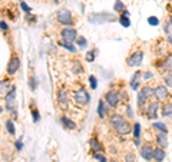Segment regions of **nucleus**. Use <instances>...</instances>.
Listing matches in <instances>:
<instances>
[{
  "label": "nucleus",
  "instance_id": "nucleus-1",
  "mask_svg": "<svg viewBox=\"0 0 172 162\" xmlns=\"http://www.w3.org/2000/svg\"><path fill=\"white\" fill-rule=\"evenodd\" d=\"M152 96H153V89L150 86H143L138 93V106L142 109V106L146 105L148 99H150Z\"/></svg>",
  "mask_w": 172,
  "mask_h": 162
},
{
  "label": "nucleus",
  "instance_id": "nucleus-2",
  "mask_svg": "<svg viewBox=\"0 0 172 162\" xmlns=\"http://www.w3.org/2000/svg\"><path fill=\"white\" fill-rule=\"evenodd\" d=\"M56 20L60 23V24H64V26L72 24V22H73V14L70 13V10H67V9H60V10L56 13Z\"/></svg>",
  "mask_w": 172,
  "mask_h": 162
},
{
  "label": "nucleus",
  "instance_id": "nucleus-3",
  "mask_svg": "<svg viewBox=\"0 0 172 162\" xmlns=\"http://www.w3.org/2000/svg\"><path fill=\"white\" fill-rule=\"evenodd\" d=\"M60 36H62V42L73 43L76 39H77V32H76L73 27H64L63 30L60 32Z\"/></svg>",
  "mask_w": 172,
  "mask_h": 162
},
{
  "label": "nucleus",
  "instance_id": "nucleus-4",
  "mask_svg": "<svg viewBox=\"0 0 172 162\" xmlns=\"http://www.w3.org/2000/svg\"><path fill=\"white\" fill-rule=\"evenodd\" d=\"M75 102H76V105H79V106L87 105V102H89V93L86 92L85 87H80V89H77L75 92Z\"/></svg>",
  "mask_w": 172,
  "mask_h": 162
},
{
  "label": "nucleus",
  "instance_id": "nucleus-5",
  "mask_svg": "<svg viewBox=\"0 0 172 162\" xmlns=\"http://www.w3.org/2000/svg\"><path fill=\"white\" fill-rule=\"evenodd\" d=\"M105 102L108 103V106L116 108L118 103L120 102V96H119L118 92H115V90H108L106 93H105Z\"/></svg>",
  "mask_w": 172,
  "mask_h": 162
},
{
  "label": "nucleus",
  "instance_id": "nucleus-6",
  "mask_svg": "<svg viewBox=\"0 0 172 162\" xmlns=\"http://www.w3.org/2000/svg\"><path fill=\"white\" fill-rule=\"evenodd\" d=\"M19 67H20V59H19V56L13 54L10 57V60H9V65H7V73L13 76L19 70Z\"/></svg>",
  "mask_w": 172,
  "mask_h": 162
},
{
  "label": "nucleus",
  "instance_id": "nucleus-7",
  "mask_svg": "<svg viewBox=\"0 0 172 162\" xmlns=\"http://www.w3.org/2000/svg\"><path fill=\"white\" fill-rule=\"evenodd\" d=\"M142 59H143V52H133V53L129 56L128 59H126V63L129 66H139L142 63Z\"/></svg>",
  "mask_w": 172,
  "mask_h": 162
},
{
  "label": "nucleus",
  "instance_id": "nucleus-8",
  "mask_svg": "<svg viewBox=\"0 0 172 162\" xmlns=\"http://www.w3.org/2000/svg\"><path fill=\"white\" fill-rule=\"evenodd\" d=\"M153 96L156 97L158 100H165L166 97L169 96V92H168L166 86L161 85V86H156L153 89Z\"/></svg>",
  "mask_w": 172,
  "mask_h": 162
},
{
  "label": "nucleus",
  "instance_id": "nucleus-9",
  "mask_svg": "<svg viewBox=\"0 0 172 162\" xmlns=\"http://www.w3.org/2000/svg\"><path fill=\"white\" fill-rule=\"evenodd\" d=\"M158 116V102H149L148 108H146V118L148 119H155Z\"/></svg>",
  "mask_w": 172,
  "mask_h": 162
},
{
  "label": "nucleus",
  "instance_id": "nucleus-10",
  "mask_svg": "<svg viewBox=\"0 0 172 162\" xmlns=\"http://www.w3.org/2000/svg\"><path fill=\"white\" fill-rule=\"evenodd\" d=\"M140 156L143 158V159H146V161H150L152 158H153V148L150 146V145H143L142 148H140Z\"/></svg>",
  "mask_w": 172,
  "mask_h": 162
},
{
  "label": "nucleus",
  "instance_id": "nucleus-11",
  "mask_svg": "<svg viewBox=\"0 0 172 162\" xmlns=\"http://www.w3.org/2000/svg\"><path fill=\"white\" fill-rule=\"evenodd\" d=\"M57 102H59V105H60L62 108L69 105V95H67V92H66L64 89H60V90H59V93H57Z\"/></svg>",
  "mask_w": 172,
  "mask_h": 162
},
{
  "label": "nucleus",
  "instance_id": "nucleus-12",
  "mask_svg": "<svg viewBox=\"0 0 172 162\" xmlns=\"http://www.w3.org/2000/svg\"><path fill=\"white\" fill-rule=\"evenodd\" d=\"M115 129H116L118 135H128V133H130V130H132V126L125 120L123 123H120L118 128H115Z\"/></svg>",
  "mask_w": 172,
  "mask_h": 162
},
{
  "label": "nucleus",
  "instance_id": "nucleus-13",
  "mask_svg": "<svg viewBox=\"0 0 172 162\" xmlns=\"http://www.w3.org/2000/svg\"><path fill=\"white\" fill-rule=\"evenodd\" d=\"M110 125L113 126V128H118L120 123H123L125 122V118H123V115H119V113H115V115H112L110 116Z\"/></svg>",
  "mask_w": 172,
  "mask_h": 162
},
{
  "label": "nucleus",
  "instance_id": "nucleus-14",
  "mask_svg": "<svg viewBox=\"0 0 172 162\" xmlns=\"http://www.w3.org/2000/svg\"><path fill=\"white\" fill-rule=\"evenodd\" d=\"M10 80L9 79H3L0 80V95H7L10 92Z\"/></svg>",
  "mask_w": 172,
  "mask_h": 162
},
{
  "label": "nucleus",
  "instance_id": "nucleus-15",
  "mask_svg": "<svg viewBox=\"0 0 172 162\" xmlns=\"http://www.w3.org/2000/svg\"><path fill=\"white\" fill-rule=\"evenodd\" d=\"M152 159H155V162H162L165 159V151L162 149V148H153V158Z\"/></svg>",
  "mask_w": 172,
  "mask_h": 162
},
{
  "label": "nucleus",
  "instance_id": "nucleus-16",
  "mask_svg": "<svg viewBox=\"0 0 172 162\" xmlns=\"http://www.w3.org/2000/svg\"><path fill=\"white\" fill-rule=\"evenodd\" d=\"M156 142H158V145H159V148H166V145H168V140H166V132H159L158 135H156Z\"/></svg>",
  "mask_w": 172,
  "mask_h": 162
},
{
  "label": "nucleus",
  "instance_id": "nucleus-17",
  "mask_svg": "<svg viewBox=\"0 0 172 162\" xmlns=\"http://www.w3.org/2000/svg\"><path fill=\"white\" fill-rule=\"evenodd\" d=\"M139 77H140V72H135L133 76H132V79H130V87L133 89V90H136V89H139Z\"/></svg>",
  "mask_w": 172,
  "mask_h": 162
},
{
  "label": "nucleus",
  "instance_id": "nucleus-18",
  "mask_svg": "<svg viewBox=\"0 0 172 162\" xmlns=\"http://www.w3.org/2000/svg\"><path fill=\"white\" fill-rule=\"evenodd\" d=\"M60 122H62V125H63L66 129H76V123L72 119L67 118V116H62V118H60Z\"/></svg>",
  "mask_w": 172,
  "mask_h": 162
},
{
  "label": "nucleus",
  "instance_id": "nucleus-19",
  "mask_svg": "<svg viewBox=\"0 0 172 162\" xmlns=\"http://www.w3.org/2000/svg\"><path fill=\"white\" fill-rule=\"evenodd\" d=\"M89 145H90L92 151H95L96 153H100V152L103 151V146L100 145V142H99L97 139H90L89 140Z\"/></svg>",
  "mask_w": 172,
  "mask_h": 162
},
{
  "label": "nucleus",
  "instance_id": "nucleus-20",
  "mask_svg": "<svg viewBox=\"0 0 172 162\" xmlns=\"http://www.w3.org/2000/svg\"><path fill=\"white\" fill-rule=\"evenodd\" d=\"M119 22H120V24H122L123 27H128L129 24H130V20H129V11L128 10H125L122 14H120Z\"/></svg>",
  "mask_w": 172,
  "mask_h": 162
},
{
  "label": "nucleus",
  "instance_id": "nucleus-21",
  "mask_svg": "<svg viewBox=\"0 0 172 162\" xmlns=\"http://www.w3.org/2000/svg\"><path fill=\"white\" fill-rule=\"evenodd\" d=\"M97 116L100 119H103L106 116V106H105L103 100H99V103H97Z\"/></svg>",
  "mask_w": 172,
  "mask_h": 162
},
{
  "label": "nucleus",
  "instance_id": "nucleus-22",
  "mask_svg": "<svg viewBox=\"0 0 172 162\" xmlns=\"http://www.w3.org/2000/svg\"><path fill=\"white\" fill-rule=\"evenodd\" d=\"M162 69L163 70H172V54H168L163 62H162Z\"/></svg>",
  "mask_w": 172,
  "mask_h": 162
},
{
  "label": "nucleus",
  "instance_id": "nucleus-23",
  "mask_svg": "<svg viewBox=\"0 0 172 162\" xmlns=\"http://www.w3.org/2000/svg\"><path fill=\"white\" fill-rule=\"evenodd\" d=\"M162 116H172V103L168 102V103H163L162 106Z\"/></svg>",
  "mask_w": 172,
  "mask_h": 162
},
{
  "label": "nucleus",
  "instance_id": "nucleus-24",
  "mask_svg": "<svg viewBox=\"0 0 172 162\" xmlns=\"http://www.w3.org/2000/svg\"><path fill=\"white\" fill-rule=\"evenodd\" d=\"M105 20H110V22H113V20H115V17H113V16H109V14H97L96 16V23L97 24L103 23Z\"/></svg>",
  "mask_w": 172,
  "mask_h": 162
},
{
  "label": "nucleus",
  "instance_id": "nucleus-25",
  "mask_svg": "<svg viewBox=\"0 0 172 162\" xmlns=\"http://www.w3.org/2000/svg\"><path fill=\"white\" fill-rule=\"evenodd\" d=\"M6 128H7V132H9L10 135H14L16 130H14V123H13V120H10V119L6 120Z\"/></svg>",
  "mask_w": 172,
  "mask_h": 162
},
{
  "label": "nucleus",
  "instance_id": "nucleus-26",
  "mask_svg": "<svg viewBox=\"0 0 172 162\" xmlns=\"http://www.w3.org/2000/svg\"><path fill=\"white\" fill-rule=\"evenodd\" d=\"M132 129H133V138H135V139H139V136H140V125L139 123H135Z\"/></svg>",
  "mask_w": 172,
  "mask_h": 162
},
{
  "label": "nucleus",
  "instance_id": "nucleus-27",
  "mask_svg": "<svg viewBox=\"0 0 172 162\" xmlns=\"http://www.w3.org/2000/svg\"><path fill=\"white\" fill-rule=\"evenodd\" d=\"M76 42H77V47H80V49H86L87 42H86L85 37H77V39H76Z\"/></svg>",
  "mask_w": 172,
  "mask_h": 162
},
{
  "label": "nucleus",
  "instance_id": "nucleus-28",
  "mask_svg": "<svg viewBox=\"0 0 172 162\" xmlns=\"http://www.w3.org/2000/svg\"><path fill=\"white\" fill-rule=\"evenodd\" d=\"M153 128H155V129H158L159 132H168L166 126H165L163 123H161V122H155V123H153Z\"/></svg>",
  "mask_w": 172,
  "mask_h": 162
},
{
  "label": "nucleus",
  "instance_id": "nucleus-29",
  "mask_svg": "<svg viewBox=\"0 0 172 162\" xmlns=\"http://www.w3.org/2000/svg\"><path fill=\"white\" fill-rule=\"evenodd\" d=\"M60 44L63 46L64 49H67L69 52H72V53H76V47H75V46H73L72 43H66V42H62Z\"/></svg>",
  "mask_w": 172,
  "mask_h": 162
},
{
  "label": "nucleus",
  "instance_id": "nucleus-30",
  "mask_svg": "<svg viewBox=\"0 0 172 162\" xmlns=\"http://www.w3.org/2000/svg\"><path fill=\"white\" fill-rule=\"evenodd\" d=\"M163 82L166 83V86L172 87V73H166L163 76Z\"/></svg>",
  "mask_w": 172,
  "mask_h": 162
},
{
  "label": "nucleus",
  "instance_id": "nucleus-31",
  "mask_svg": "<svg viewBox=\"0 0 172 162\" xmlns=\"http://www.w3.org/2000/svg\"><path fill=\"white\" fill-rule=\"evenodd\" d=\"M95 53H96V50L87 52V53H86V60H87V62H93V60H95Z\"/></svg>",
  "mask_w": 172,
  "mask_h": 162
},
{
  "label": "nucleus",
  "instance_id": "nucleus-32",
  "mask_svg": "<svg viewBox=\"0 0 172 162\" xmlns=\"http://www.w3.org/2000/svg\"><path fill=\"white\" fill-rule=\"evenodd\" d=\"M115 10L116 11H125V4H123L120 0L115 3Z\"/></svg>",
  "mask_w": 172,
  "mask_h": 162
},
{
  "label": "nucleus",
  "instance_id": "nucleus-33",
  "mask_svg": "<svg viewBox=\"0 0 172 162\" xmlns=\"http://www.w3.org/2000/svg\"><path fill=\"white\" fill-rule=\"evenodd\" d=\"M136 158H135V153L133 152H129L128 155L125 156V162H135Z\"/></svg>",
  "mask_w": 172,
  "mask_h": 162
},
{
  "label": "nucleus",
  "instance_id": "nucleus-34",
  "mask_svg": "<svg viewBox=\"0 0 172 162\" xmlns=\"http://www.w3.org/2000/svg\"><path fill=\"white\" fill-rule=\"evenodd\" d=\"M76 67V73H82V72H83V67H82V65H80V63H79V62H77V60H75V63H73V69H75Z\"/></svg>",
  "mask_w": 172,
  "mask_h": 162
},
{
  "label": "nucleus",
  "instance_id": "nucleus-35",
  "mask_svg": "<svg viewBox=\"0 0 172 162\" xmlns=\"http://www.w3.org/2000/svg\"><path fill=\"white\" fill-rule=\"evenodd\" d=\"M148 23H149L150 26H156V24L159 23V20H158V17H155V16H150V17H148Z\"/></svg>",
  "mask_w": 172,
  "mask_h": 162
},
{
  "label": "nucleus",
  "instance_id": "nucleus-36",
  "mask_svg": "<svg viewBox=\"0 0 172 162\" xmlns=\"http://www.w3.org/2000/svg\"><path fill=\"white\" fill-rule=\"evenodd\" d=\"M89 82H90V87H92V89H96L97 87L96 77H95V76H89Z\"/></svg>",
  "mask_w": 172,
  "mask_h": 162
},
{
  "label": "nucleus",
  "instance_id": "nucleus-37",
  "mask_svg": "<svg viewBox=\"0 0 172 162\" xmlns=\"http://www.w3.org/2000/svg\"><path fill=\"white\" fill-rule=\"evenodd\" d=\"M95 159H96L97 162H108L106 156H103L102 153H95Z\"/></svg>",
  "mask_w": 172,
  "mask_h": 162
},
{
  "label": "nucleus",
  "instance_id": "nucleus-38",
  "mask_svg": "<svg viewBox=\"0 0 172 162\" xmlns=\"http://www.w3.org/2000/svg\"><path fill=\"white\" fill-rule=\"evenodd\" d=\"M29 83H30V87H32V90H34V89L37 87V80H36V77H30Z\"/></svg>",
  "mask_w": 172,
  "mask_h": 162
},
{
  "label": "nucleus",
  "instance_id": "nucleus-39",
  "mask_svg": "<svg viewBox=\"0 0 172 162\" xmlns=\"http://www.w3.org/2000/svg\"><path fill=\"white\" fill-rule=\"evenodd\" d=\"M32 115H33V120H34V122H37V120H39V112H37L36 109H33Z\"/></svg>",
  "mask_w": 172,
  "mask_h": 162
},
{
  "label": "nucleus",
  "instance_id": "nucleus-40",
  "mask_svg": "<svg viewBox=\"0 0 172 162\" xmlns=\"http://www.w3.org/2000/svg\"><path fill=\"white\" fill-rule=\"evenodd\" d=\"M20 6H22V9H23V10L26 11V13H29V11H30V7H29V6H27V4H26L24 1H22V3H20Z\"/></svg>",
  "mask_w": 172,
  "mask_h": 162
},
{
  "label": "nucleus",
  "instance_id": "nucleus-41",
  "mask_svg": "<svg viewBox=\"0 0 172 162\" xmlns=\"http://www.w3.org/2000/svg\"><path fill=\"white\" fill-rule=\"evenodd\" d=\"M126 115H128V118H132V116H133V110L130 109V106H126Z\"/></svg>",
  "mask_w": 172,
  "mask_h": 162
},
{
  "label": "nucleus",
  "instance_id": "nucleus-42",
  "mask_svg": "<svg viewBox=\"0 0 172 162\" xmlns=\"http://www.w3.org/2000/svg\"><path fill=\"white\" fill-rule=\"evenodd\" d=\"M0 29H1V30H7V29H9L7 23L6 22H0Z\"/></svg>",
  "mask_w": 172,
  "mask_h": 162
},
{
  "label": "nucleus",
  "instance_id": "nucleus-43",
  "mask_svg": "<svg viewBox=\"0 0 172 162\" xmlns=\"http://www.w3.org/2000/svg\"><path fill=\"white\" fill-rule=\"evenodd\" d=\"M150 77H153V73H150V72H146V73H143V79L145 80H148Z\"/></svg>",
  "mask_w": 172,
  "mask_h": 162
},
{
  "label": "nucleus",
  "instance_id": "nucleus-44",
  "mask_svg": "<svg viewBox=\"0 0 172 162\" xmlns=\"http://www.w3.org/2000/svg\"><path fill=\"white\" fill-rule=\"evenodd\" d=\"M22 148H23V143H22L20 140H19V142H16V149H17V151H20Z\"/></svg>",
  "mask_w": 172,
  "mask_h": 162
},
{
  "label": "nucleus",
  "instance_id": "nucleus-45",
  "mask_svg": "<svg viewBox=\"0 0 172 162\" xmlns=\"http://www.w3.org/2000/svg\"><path fill=\"white\" fill-rule=\"evenodd\" d=\"M168 42H169V43L172 44V36H171V34H169V36H168Z\"/></svg>",
  "mask_w": 172,
  "mask_h": 162
},
{
  "label": "nucleus",
  "instance_id": "nucleus-46",
  "mask_svg": "<svg viewBox=\"0 0 172 162\" xmlns=\"http://www.w3.org/2000/svg\"><path fill=\"white\" fill-rule=\"evenodd\" d=\"M169 23H171V24H172V16H171V19H169Z\"/></svg>",
  "mask_w": 172,
  "mask_h": 162
},
{
  "label": "nucleus",
  "instance_id": "nucleus-47",
  "mask_svg": "<svg viewBox=\"0 0 172 162\" xmlns=\"http://www.w3.org/2000/svg\"><path fill=\"white\" fill-rule=\"evenodd\" d=\"M0 112H3V109H1V108H0Z\"/></svg>",
  "mask_w": 172,
  "mask_h": 162
},
{
  "label": "nucleus",
  "instance_id": "nucleus-48",
  "mask_svg": "<svg viewBox=\"0 0 172 162\" xmlns=\"http://www.w3.org/2000/svg\"><path fill=\"white\" fill-rule=\"evenodd\" d=\"M110 162H118V161H110Z\"/></svg>",
  "mask_w": 172,
  "mask_h": 162
}]
</instances>
